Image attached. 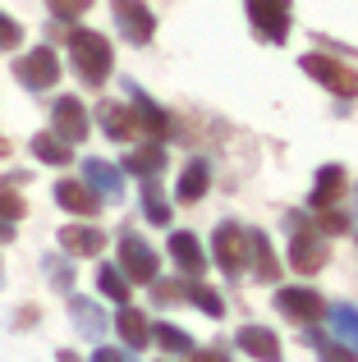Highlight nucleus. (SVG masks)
<instances>
[{"instance_id":"ea45409f","label":"nucleus","mask_w":358,"mask_h":362,"mask_svg":"<svg viewBox=\"0 0 358 362\" xmlns=\"http://www.w3.org/2000/svg\"><path fill=\"white\" fill-rule=\"evenodd\" d=\"M60 362H79V354H74V349H60Z\"/></svg>"},{"instance_id":"6ab92c4d","label":"nucleus","mask_w":358,"mask_h":362,"mask_svg":"<svg viewBox=\"0 0 358 362\" xmlns=\"http://www.w3.org/2000/svg\"><path fill=\"white\" fill-rule=\"evenodd\" d=\"M129 88V101H134V115H138V129H147V133H156V138H161L166 129H171V115H166L161 106H156L152 97H147L143 88H134V83H125Z\"/></svg>"},{"instance_id":"72a5a7b5","label":"nucleus","mask_w":358,"mask_h":362,"mask_svg":"<svg viewBox=\"0 0 358 362\" xmlns=\"http://www.w3.org/2000/svg\"><path fill=\"white\" fill-rule=\"evenodd\" d=\"M18 42H23V28H18L9 14H0V51H14Z\"/></svg>"},{"instance_id":"6e6552de","label":"nucleus","mask_w":358,"mask_h":362,"mask_svg":"<svg viewBox=\"0 0 358 362\" xmlns=\"http://www.w3.org/2000/svg\"><path fill=\"white\" fill-rule=\"evenodd\" d=\"M120 266H125L129 284H152L156 280V252L147 247V239H138L134 230L120 234Z\"/></svg>"},{"instance_id":"a211bd4d","label":"nucleus","mask_w":358,"mask_h":362,"mask_svg":"<svg viewBox=\"0 0 358 362\" xmlns=\"http://www.w3.org/2000/svg\"><path fill=\"white\" fill-rule=\"evenodd\" d=\"M248 262H253V275H258L262 284L280 280V262H276V252H271V243H267L262 230H248Z\"/></svg>"},{"instance_id":"7c9ffc66","label":"nucleus","mask_w":358,"mask_h":362,"mask_svg":"<svg viewBox=\"0 0 358 362\" xmlns=\"http://www.w3.org/2000/svg\"><path fill=\"white\" fill-rule=\"evenodd\" d=\"M23 211H28V202H23L18 193H9V184L0 179V221L14 225V221H23Z\"/></svg>"},{"instance_id":"1a4fd4ad","label":"nucleus","mask_w":358,"mask_h":362,"mask_svg":"<svg viewBox=\"0 0 358 362\" xmlns=\"http://www.w3.org/2000/svg\"><path fill=\"white\" fill-rule=\"evenodd\" d=\"M276 308L285 312L289 321H304V326H313V321L326 312V303H322V293H317V289L289 284V289H280V293H276Z\"/></svg>"},{"instance_id":"c85d7f7f","label":"nucleus","mask_w":358,"mask_h":362,"mask_svg":"<svg viewBox=\"0 0 358 362\" xmlns=\"http://www.w3.org/2000/svg\"><path fill=\"white\" fill-rule=\"evenodd\" d=\"M152 335H156V344H161L166 354H193V339H188L179 326H171V321H156Z\"/></svg>"},{"instance_id":"5701e85b","label":"nucleus","mask_w":358,"mask_h":362,"mask_svg":"<svg viewBox=\"0 0 358 362\" xmlns=\"http://www.w3.org/2000/svg\"><path fill=\"white\" fill-rule=\"evenodd\" d=\"M33 156L42 160V165H69L74 151H69V142L55 138V133H37L33 138Z\"/></svg>"},{"instance_id":"4be33fe9","label":"nucleus","mask_w":358,"mask_h":362,"mask_svg":"<svg viewBox=\"0 0 358 362\" xmlns=\"http://www.w3.org/2000/svg\"><path fill=\"white\" fill-rule=\"evenodd\" d=\"M115 326H120V335H125V344H129V349H143L147 339H152V326H147V317H143L138 308H120Z\"/></svg>"},{"instance_id":"f257e3e1","label":"nucleus","mask_w":358,"mask_h":362,"mask_svg":"<svg viewBox=\"0 0 358 362\" xmlns=\"http://www.w3.org/2000/svg\"><path fill=\"white\" fill-rule=\"evenodd\" d=\"M69 60H74V69H79V78L88 83V88H101V83L110 78L115 51H110V42L101 33H92V28H74V33H69Z\"/></svg>"},{"instance_id":"9b49d317","label":"nucleus","mask_w":358,"mask_h":362,"mask_svg":"<svg viewBox=\"0 0 358 362\" xmlns=\"http://www.w3.org/2000/svg\"><path fill=\"white\" fill-rule=\"evenodd\" d=\"M345 188H350V175H345L340 165H322L317 179H313V193H308V206H313V211H331L345 197Z\"/></svg>"},{"instance_id":"f03ea898","label":"nucleus","mask_w":358,"mask_h":362,"mask_svg":"<svg viewBox=\"0 0 358 362\" xmlns=\"http://www.w3.org/2000/svg\"><path fill=\"white\" fill-rule=\"evenodd\" d=\"M299 69L308 74V78H317L326 92H335V97H358V69H350V64H340L335 55H304L299 60Z\"/></svg>"},{"instance_id":"a19ab883","label":"nucleus","mask_w":358,"mask_h":362,"mask_svg":"<svg viewBox=\"0 0 358 362\" xmlns=\"http://www.w3.org/2000/svg\"><path fill=\"white\" fill-rule=\"evenodd\" d=\"M9 151H14V147H9V138H5V133H0V156H9Z\"/></svg>"},{"instance_id":"cd10ccee","label":"nucleus","mask_w":358,"mask_h":362,"mask_svg":"<svg viewBox=\"0 0 358 362\" xmlns=\"http://www.w3.org/2000/svg\"><path fill=\"white\" fill-rule=\"evenodd\" d=\"M97 289L106 293V298H115L120 308H125V298H129V280H125V271H120V266H101V271H97Z\"/></svg>"},{"instance_id":"473e14b6","label":"nucleus","mask_w":358,"mask_h":362,"mask_svg":"<svg viewBox=\"0 0 358 362\" xmlns=\"http://www.w3.org/2000/svg\"><path fill=\"white\" fill-rule=\"evenodd\" d=\"M152 298L156 303H184V284H171V280L156 275V280H152Z\"/></svg>"},{"instance_id":"412c9836","label":"nucleus","mask_w":358,"mask_h":362,"mask_svg":"<svg viewBox=\"0 0 358 362\" xmlns=\"http://www.w3.org/2000/svg\"><path fill=\"white\" fill-rule=\"evenodd\" d=\"M175 197H179V202H202V197H207V160H188L184 175H179Z\"/></svg>"},{"instance_id":"2eb2a0df","label":"nucleus","mask_w":358,"mask_h":362,"mask_svg":"<svg viewBox=\"0 0 358 362\" xmlns=\"http://www.w3.org/2000/svg\"><path fill=\"white\" fill-rule=\"evenodd\" d=\"M166 252H171V257H175V266H179L184 275H193V280H197V275L207 271L202 243H197V239H193L188 230H175V234H171V243H166Z\"/></svg>"},{"instance_id":"ddd939ff","label":"nucleus","mask_w":358,"mask_h":362,"mask_svg":"<svg viewBox=\"0 0 358 362\" xmlns=\"http://www.w3.org/2000/svg\"><path fill=\"white\" fill-rule=\"evenodd\" d=\"M83 179H88V188L97 197H120V193H125V170H115L110 160L88 156V160H83Z\"/></svg>"},{"instance_id":"a878e982","label":"nucleus","mask_w":358,"mask_h":362,"mask_svg":"<svg viewBox=\"0 0 358 362\" xmlns=\"http://www.w3.org/2000/svg\"><path fill=\"white\" fill-rule=\"evenodd\" d=\"M331 326H335V335H340V344H350L358 354V308H350V303L331 308Z\"/></svg>"},{"instance_id":"4c0bfd02","label":"nucleus","mask_w":358,"mask_h":362,"mask_svg":"<svg viewBox=\"0 0 358 362\" xmlns=\"http://www.w3.org/2000/svg\"><path fill=\"white\" fill-rule=\"evenodd\" d=\"M92 362H129V349H97Z\"/></svg>"},{"instance_id":"393cba45","label":"nucleus","mask_w":358,"mask_h":362,"mask_svg":"<svg viewBox=\"0 0 358 362\" xmlns=\"http://www.w3.org/2000/svg\"><path fill=\"white\" fill-rule=\"evenodd\" d=\"M304 339L317 349V354H322V362H358V354H354L350 344H340V339H326L322 330H313V326H308V335H304Z\"/></svg>"},{"instance_id":"f8f14e48","label":"nucleus","mask_w":358,"mask_h":362,"mask_svg":"<svg viewBox=\"0 0 358 362\" xmlns=\"http://www.w3.org/2000/svg\"><path fill=\"white\" fill-rule=\"evenodd\" d=\"M97 115H101V133H106L110 142H134L138 138V115L129 106H120V101H101Z\"/></svg>"},{"instance_id":"20e7f679","label":"nucleus","mask_w":358,"mask_h":362,"mask_svg":"<svg viewBox=\"0 0 358 362\" xmlns=\"http://www.w3.org/2000/svg\"><path fill=\"white\" fill-rule=\"evenodd\" d=\"M110 9H115V28L120 37H125L129 46H147L156 33V14L143 5V0H110Z\"/></svg>"},{"instance_id":"f3484780","label":"nucleus","mask_w":358,"mask_h":362,"mask_svg":"<svg viewBox=\"0 0 358 362\" xmlns=\"http://www.w3.org/2000/svg\"><path fill=\"white\" fill-rule=\"evenodd\" d=\"M60 247L74 257H97L101 247H106V234L97 230V225H64L60 230Z\"/></svg>"},{"instance_id":"58836bf2","label":"nucleus","mask_w":358,"mask_h":362,"mask_svg":"<svg viewBox=\"0 0 358 362\" xmlns=\"http://www.w3.org/2000/svg\"><path fill=\"white\" fill-rule=\"evenodd\" d=\"M9 239H14V225H9V221H0V243H9Z\"/></svg>"},{"instance_id":"0eeeda50","label":"nucleus","mask_w":358,"mask_h":362,"mask_svg":"<svg viewBox=\"0 0 358 362\" xmlns=\"http://www.w3.org/2000/svg\"><path fill=\"white\" fill-rule=\"evenodd\" d=\"M243 5H248V18L262 42L280 46L289 37V0H243Z\"/></svg>"},{"instance_id":"4468645a","label":"nucleus","mask_w":358,"mask_h":362,"mask_svg":"<svg viewBox=\"0 0 358 362\" xmlns=\"http://www.w3.org/2000/svg\"><path fill=\"white\" fill-rule=\"evenodd\" d=\"M55 202L69 216H97L101 211V197L92 193L88 184H79V179H60V184H55Z\"/></svg>"},{"instance_id":"b1692460","label":"nucleus","mask_w":358,"mask_h":362,"mask_svg":"<svg viewBox=\"0 0 358 362\" xmlns=\"http://www.w3.org/2000/svg\"><path fill=\"white\" fill-rule=\"evenodd\" d=\"M166 165V151L161 147H138L134 156H125V175H138V179H156Z\"/></svg>"},{"instance_id":"c9c22d12","label":"nucleus","mask_w":358,"mask_h":362,"mask_svg":"<svg viewBox=\"0 0 358 362\" xmlns=\"http://www.w3.org/2000/svg\"><path fill=\"white\" fill-rule=\"evenodd\" d=\"M88 9H92V0H55L51 14L55 18H79V14H88Z\"/></svg>"},{"instance_id":"39448f33","label":"nucleus","mask_w":358,"mask_h":362,"mask_svg":"<svg viewBox=\"0 0 358 362\" xmlns=\"http://www.w3.org/2000/svg\"><path fill=\"white\" fill-rule=\"evenodd\" d=\"M326 262H331V247H326V234L317 230V225H304V230L294 234V243H289V266H294L299 275H317Z\"/></svg>"},{"instance_id":"f704fd0d","label":"nucleus","mask_w":358,"mask_h":362,"mask_svg":"<svg viewBox=\"0 0 358 362\" xmlns=\"http://www.w3.org/2000/svg\"><path fill=\"white\" fill-rule=\"evenodd\" d=\"M317 230L322 234H345L350 221H345V211H317Z\"/></svg>"},{"instance_id":"dca6fc26","label":"nucleus","mask_w":358,"mask_h":362,"mask_svg":"<svg viewBox=\"0 0 358 362\" xmlns=\"http://www.w3.org/2000/svg\"><path fill=\"white\" fill-rule=\"evenodd\" d=\"M234 344L258 362H280V339H276V330H267V326H243L239 335H234Z\"/></svg>"},{"instance_id":"c756f323","label":"nucleus","mask_w":358,"mask_h":362,"mask_svg":"<svg viewBox=\"0 0 358 362\" xmlns=\"http://www.w3.org/2000/svg\"><path fill=\"white\" fill-rule=\"evenodd\" d=\"M143 211H147V221H152V225H171V202L156 193L152 179H143Z\"/></svg>"},{"instance_id":"bb28decb","label":"nucleus","mask_w":358,"mask_h":362,"mask_svg":"<svg viewBox=\"0 0 358 362\" xmlns=\"http://www.w3.org/2000/svg\"><path fill=\"white\" fill-rule=\"evenodd\" d=\"M184 303H193V308H197V312H207L212 321H221V317H225L221 293H216V289H207V284H193V289H184Z\"/></svg>"},{"instance_id":"aec40b11","label":"nucleus","mask_w":358,"mask_h":362,"mask_svg":"<svg viewBox=\"0 0 358 362\" xmlns=\"http://www.w3.org/2000/svg\"><path fill=\"white\" fill-rule=\"evenodd\" d=\"M69 317H74V326H79L88 339L106 335V317H101V308L92 298H83V293H74V298H69Z\"/></svg>"},{"instance_id":"2f4dec72","label":"nucleus","mask_w":358,"mask_h":362,"mask_svg":"<svg viewBox=\"0 0 358 362\" xmlns=\"http://www.w3.org/2000/svg\"><path fill=\"white\" fill-rule=\"evenodd\" d=\"M46 271H51V284H55V289H69V280H74V266L64 262V257H46Z\"/></svg>"},{"instance_id":"9d476101","label":"nucleus","mask_w":358,"mask_h":362,"mask_svg":"<svg viewBox=\"0 0 358 362\" xmlns=\"http://www.w3.org/2000/svg\"><path fill=\"white\" fill-rule=\"evenodd\" d=\"M51 124H55V138H64L69 147L88 138V110H83V101H79V97H55V106H51Z\"/></svg>"},{"instance_id":"423d86ee","label":"nucleus","mask_w":358,"mask_h":362,"mask_svg":"<svg viewBox=\"0 0 358 362\" xmlns=\"http://www.w3.org/2000/svg\"><path fill=\"white\" fill-rule=\"evenodd\" d=\"M14 78L23 83V88H33V92L55 88V83H60V55H55L51 46H37V51H28L23 60L14 64Z\"/></svg>"},{"instance_id":"7ed1b4c3","label":"nucleus","mask_w":358,"mask_h":362,"mask_svg":"<svg viewBox=\"0 0 358 362\" xmlns=\"http://www.w3.org/2000/svg\"><path fill=\"white\" fill-rule=\"evenodd\" d=\"M212 252H216V266L225 271V280H239L243 266H248V230H239V225H216Z\"/></svg>"},{"instance_id":"e433bc0d","label":"nucleus","mask_w":358,"mask_h":362,"mask_svg":"<svg viewBox=\"0 0 358 362\" xmlns=\"http://www.w3.org/2000/svg\"><path fill=\"white\" fill-rule=\"evenodd\" d=\"M188 358H193V362H230V354H225V349H193Z\"/></svg>"}]
</instances>
